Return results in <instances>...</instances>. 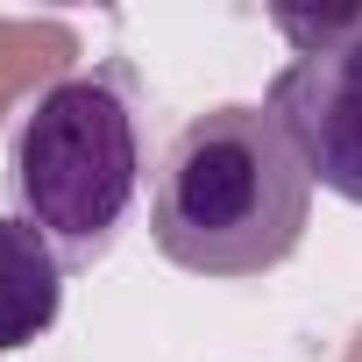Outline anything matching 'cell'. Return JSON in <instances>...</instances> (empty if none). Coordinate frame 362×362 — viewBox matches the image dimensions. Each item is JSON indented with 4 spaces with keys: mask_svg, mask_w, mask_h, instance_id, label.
<instances>
[{
    "mask_svg": "<svg viewBox=\"0 0 362 362\" xmlns=\"http://www.w3.org/2000/svg\"><path fill=\"white\" fill-rule=\"evenodd\" d=\"M313 221V170L270 107H206L170 135L149 177V242L192 277H263Z\"/></svg>",
    "mask_w": 362,
    "mask_h": 362,
    "instance_id": "6da1fadb",
    "label": "cell"
},
{
    "mask_svg": "<svg viewBox=\"0 0 362 362\" xmlns=\"http://www.w3.org/2000/svg\"><path fill=\"white\" fill-rule=\"evenodd\" d=\"M8 192L64 270H93L114 249L142 192V114L128 64H93L36 93L8 142Z\"/></svg>",
    "mask_w": 362,
    "mask_h": 362,
    "instance_id": "7a4b0ae2",
    "label": "cell"
},
{
    "mask_svg": "<svg viewBox=\"0 0 362 362\" xmlns=\"http://www.w3.org/2000/svg\"><path fill=\"white\" fill-rule=\"evenodd\" d=\"M298 57L270 78V121L313 170V185L362 206V15H277Z\"/></svg>",
    "mask_w": 362,
    "mask_h": 362,
    "instance_id": "3957f363",
    "label": "cell"
},
{
    "mask_svg": "<svg viewBox=\"0 0 362 362\" xmlns=\"http://www.w3.org/2000/svg\"><path fill=\"white\" fill-rule=\"evenodd\" d=\"M64 263L57 249L22 221V214H0V355L29 348L36 334L57 327L64 313Z\"/></svg>",
    "mask_w": 362,
    "mask_h": 362,
    "instance_id": "277c9868",
    "label": "cell"
}]
</instances>
